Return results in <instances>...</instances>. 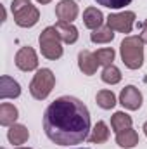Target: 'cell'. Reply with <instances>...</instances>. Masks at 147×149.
I'll return each instance as SVG.
<instances>
[{"mask_svg":"<svg viewBox=\"0 0 147 149\" xmlns=\"http://www.w3.org/2000/svg\"><path fill=\"white\" fill-rule=\"evenodd\" d=\"M21 95V85L10 78L9 74H3L0 78V99L5 101V99H17Z\"/></svg>","mask_w":147,"mask_h":149,"instance_id":"10","label":"cell"},{"mask_svg":"<svg viewBox=\"0 0 147 149\" xmlns=\"http://www.w3.org/2000/svg\"><path fill=\"white\" fill-rule=\"evenodd\" d=\"M111 132H109V127L106 125V121H97L95 127L92 128V134L88 135V141L92 144H104L107 139H109Z\"/></svg>","mask_w":147,"mask_h":149,"instance_id":"17","label":"cell"},{"mask_svg":"<svg viewBox=\"0 0 147 149\" xmlns=\"http://www.w3.org/2000/svg\"><path fill=\"white\" fill-rule=\"evenodd\" d=\"M7 139H9V142H10L12 146H21V144H24V142L30 139V132H28V128H26L24 125L14 123V125H10L9 130H7Z\"/></svg>","mask_w":147,"mask_h":149,"instance_id":"12","label":"cell"},{"mask_svg":"<svg viewBox=\"0 0 147 149\" xmlns=\"http://www.w3.org/2000/svg\"><path fill=\"white\" fill-rule=\"evenodd\" d=\"M107 26L114 31L119 33H132L133 24H135V12L132 10H123V12H116V14H109L106 19Z\"/></svg>","mask_w":147,"mask_h":149,"instance_id":"6","label":"cell"},{"mask_svg":"<svg viewBox=\"0 0 147 149\" xmlns=\"http://www.w3.org/2000/svg\"><path fill=\"white\" fill-rule=\"evenodd\" d=\"M95 101L102 109H112L116 106V95L112 94V90H99Z\"/></svg>","mask_w":147,"mask_h":149,"instance_id":"20","label":"cell"},{"mask_svg":"<svg viewBox=\"0 0 147 149\" xmlns=\"http://www.w3.org/2000/svg\"><path fill=\"white\" fill-rule=\"evenodd\" d=\"M19 116V111L14 104H9V102H2L0 104V125L2 127H10L16 123Z\"/></svg>","mask_w":147,"mask_h":149,"instance_id":"16","label":"cell"},{"mask_svg":"<svg viewBox=\"0 0 147 149\" xmlns=\"http://www.w3.org/2000/svg\"><path fill=\"white\" fill-rule=\"evenodd\" d=\"M38 43H40V52L43 57L50 59V61H55L59 57H62V40L59 37L55 26H47L38 38Z\"/></svg>","mask_w":147,"mask_h":149,"instance_id":"3","label":"cell"},{"mask_svg":"<svg viewBox=\"0 0 147 149\" xmlns=\"http://www.w3.org/2000/svg\"><path fill=\"white\" fill-rule=\"evenodd\" d=\"M144 134H146V135H147V121H146V123H144Z\"/></svg>","mask_w":147,"mask_h":149,"instance_id":"26","label":"cell"},{"mask_svg":"<svg viewBox=\"0 0 147 149\" xmlns=\"http://www.w3.org/2000/svg\"><path fill=\"white\" fill-rule=\"evenodd\" d=\"M14 63L21 71H33L38 68V56L31 47H21L16 54Z\"/></svg>","mask_w":147,"mask_h":149,"instance_id":"8","label":"cell"},{"mask_svg":"<svg viewBox=\"0 0 147 149\" xmlns=\"http://www.w3.org/2000/svg\"><path fill=\"white\" fill-rule=\"evenodd\" d=\"M140 28H142V31H140V35H139V37H140V40H142L144 43H147V19L142 23V26H140Z\"/></svg>","mask_w":147,"mask_h":149,"instance_id":"24","label":"cell"},{"mask_svg":"<svg viewBox=\"0 0 147 149\" xmlns=\"http://www.w3.org/2000/svg\"><path fill=\"white\" fill-rule=\"evenodd\" d=\"M132 123H133L132 116L126 114L125 111H116L112 116H111V128H112L116 134L121 132V130L132 128Z\"/></svg>","mask_w":147,"mask_h":149,"instance_id":"18","label":"cell"},{"mask_svg":"<svg viewBox=\"0 0 147 149\" xmlns=\"http://www.w3.org/2000/svg\"><path fill=\"white\" fill-rule=\"evenodd\" d=\"M55 30H57V33H59V37L61 40L64 42V43H76V40H78V28L73 26L71 23H64V21H57L55 23Z\"/></svg>","mask_w":147,"mask_h":149,"instance_id":"14","label":"cell"},{"mask_svg":"<svg viewBox=\"0 0 147 149\" xmlns=\"http://www.w3.org/2000/svg\"><path fill=\"white\" fill-rule=\"evenodd\" d=\"M94 54H95V57H97L99 64H102L104 68L112 64V61H114V56H116V52H114V49H112V47L99 49V50H97V52H94Z\"/></svg>","mask_w":147,"mask_h":149,"instance_id":"22","label":"cell"},{"mask_svg":"<svg viewBox=\"0 0 147 149\" xmlns=\"http://www.w3.org/2000/svg\"><path fill=\"white\" fill-rule=\"evenodd\" d=\"M45 135L57 146H76L88 139L90 113L76 97L64 95L55 99L43 114Z\"/></svg>","mask_w":147,"mask_h":149,"instance_id":"1","label":"cell"},{"mask_svg":"<svg viewBox=\"0 0 147 149\" xmlns=\"http://www.w3.org/2000/svg\"><path fill=\"white\" fill-rule=\"evenodd\" d=\"M119 54L128 70H139L144 64V42L140 37H125L119 45Z\"/></svg>","mask_w":147,"mask_h":149,"instance_id":"2","label":"cell"},{"mask_svg":"<svg viewBox=\"0 0 147 149\" xmlns=\"http://www.w3.org/2000/svg\"><path fill=\"white\" fill-rule=\"evenodd\" d=\"M38 3H42V5H45V3H50L52 0H37Z\"/></svg>","mask_w":147,"mask_h":149,"instance_id":"25","label":"cell"},{"mask_svg":"<svg viewBox=\"0 0 147 149\" xmlns=\"http://www.w3.org/2000/svg\"><path fill=\"white\" fill-rule=\"evenodd\" d=\"M55 16L59 17V21L64 23H73L78 17V5L74 0H61L55 5Z\"/></svg>","mask_w":147,"mask_h":149,"instance_id":"11","label":"cell"},{"mask_svg":"<svg viewBox=\"0 0 147 149\" xmlns=\"http://www.w3.org/2000/svg\"><path fill=\"white\" fill-rule=\"evenodd\" d=\"M119 104L130 111H137L142 106V94L135 85H126L119 94Z\"/></svg>","mask_w":147,"mask_h":149,"instance_id":"7","label":"cell"},{"mask_svg":"<svg viewBox=\"0 0 147 149\" xmlns=\"http://www.w3.org/2000/svg\"><path fill=\"white\" fill-rule=\"evenodd\" d=\"M112 38H114V30H111L107 24L101 26L90 33V40L94 43H109V42H112Z\"/></svg>","mask_w":147,"mask_h":149,"instance_id":"19","label":"cell"},{"mask_svg":"<svg viewBox=\"0 0 147 149\" xmlns=\"http://www.w3.org/2000/svg\"><path fill=\"white\" fill-rule=\"evenodd\" d=\"M116 144L119 148L125 149H132L139 144V134L133 130V128H126V130H121L116 134Z\"/></svg>","mask_w":147,"mask_h":149,"instance_id":"15","label":"cell"},{"mask_svg":"<svg viewBox=\"0 0 147 149\" xmlns=\"http://www.w3.org/2000/svg\"><path fill=\"white\" fill-rule=\"evenodd\" d=\"M101 78H102V81H104V83L116 85V83H119V81H121V71H119L114 64H111V66H106V68L102 70Z\"/></svg>","mask_w":147,"mask_h":149,"instance_id":"21","label":"cell"},{"mask_svg":"<svg viewBox=\"0 0 147 149\" xmlns=\"http://www.w3.org/2000/svg\"><path fill=\"white\" fill-rule=\"evenodd\" d=\"M10 10H12L16 24L21 28H31L40 19V10L35 5H31L30 0H12Z\"/></svg>","mask_w":147,"mask_h":149,"instance_id":"4","label":"cell"},{"mask_svg":"<svg viewBox=\"0 0 147 149\" xmlns=\"http://www.w3.org/2000/svg\"><path fill=\"white\" fill-rule=\"evenodd\" d=\"M104 23V14L97 9V7H87L85 12H83V24L88 28V30H97L101 28Z\"/></svg>","mask_w":147,"mask_h":149,"instance_id":"13","label":"cell"},{"mask_svg":"<svg viewBox=\"0 0 147 149\" xmlns=\"http://www.w3.org/2000/svg\"><path fill=\"white\" fill-rule=\"evenodd\" d=\"M83 149H87V148H83Z\"/></svg>","mask_w":147,"mask_h":149,"instance_id":"28","label":"cell"},{"mask_svg":"<svg viewBox=\"0 0 147 149\" xmlns=\"http://www.w3.org/2000/svg\"><path fill=\"white\" fill-rule=\"evenodd\" d=\"M99 5H104L107 9H123L132 3V0H95Z\"/></svg>","mask_w":147,"mask_h":149,"instance_id":"23","label":"cell"},{"mask_svg":"<svg viewBox=\"0 0 147 149\" xmlns=\"http://www.w3.org/2000/svg\"><path fill=\"white\" fill-rule=\"evenodd\" d=\"M54 85H55V74L52 73V70L42 68L35 73L31 83H30V94L37 101H43L50 95Z\"/></svg>","mask_w":147,"mask_h":149,"instance_id":"5","label":"cell"},{"mask_svg":"<svg viewBox=\"0 0 147 149\" xmlns=\"http://www.w3.org/2000/svg\"><path fill=\"white\" fill-rule=\"evenodd\" d=\"M99 61H97V57H95V54L94 52H90V50H81L80 54H78V68H80V71L83 74H88V76H92V74L97 73V70H99Z\"/></svg>","mask_w":147,"mask_h":149,"instance_id":"9","label":"cell"},{"mask_svg":"<svg viewBox=\"0 0 147 149\" xmlns=\"http://www.w3.org/2000/svg\"><path fill=\"white\" fill-rule=\"evenodd\" d=\"M16 149H31V148H16Z\"/></svg>","mask_w":147,"mask_h":149,"instance_id":"27","label":"cell"}]
</instances>
